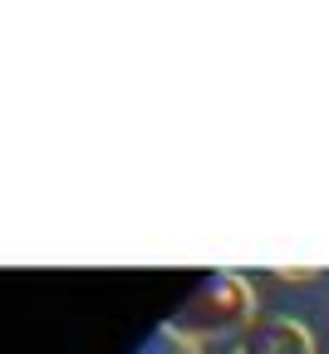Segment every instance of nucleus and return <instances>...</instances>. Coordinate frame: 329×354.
<instances>
[{
  "label": "nucleus",
  "instance_id": "nucleus-1",
  "mask_svg": "<svg viewBox=\"0 0 329 354\" xmlns=\"http://www.w3.org/2000/svg\"><path fill=\"white\" fill-rule=\"evenodd\" d=\"M251 320H256V290H251V281L236 276V271H212L197 286V295L167 320V330L177 339H187V344H202V339L226 335V330H246Z\"/></svg>",
  "mask_w": 329,
  "mask_h": 354
},
{
  "label": "nucleus",
  "instance_id": "nucleus-2",
  "mask_svg": "<svg viewBox=\"0 0 329 354\" xmlns=\"http://www.w3.org/2000/svg\"><path fill=\"white\" fill-rule=\"evenodd\" d=\"M236 354H314V335L290 315H256L241 330Z\"/></svg>",
  "mask_w": 329,
  "mask_h": 354
},
{
  "label": "nucleus",
  "instance_id": "nucleus-3",
  "mask_svg": "<svg viewBox=\"0 0 329 354\" xmlns=\"http://www.w3.org/2000/svg\"><path fill=\"white\" fill-rule=\"evenodd\" d=\"M280 276H285V281H310L314 271H310V266H285V271H280Z\"/></svg>",
  "mask_w": 329,
  "mask_h": 354
}]
</instances>
